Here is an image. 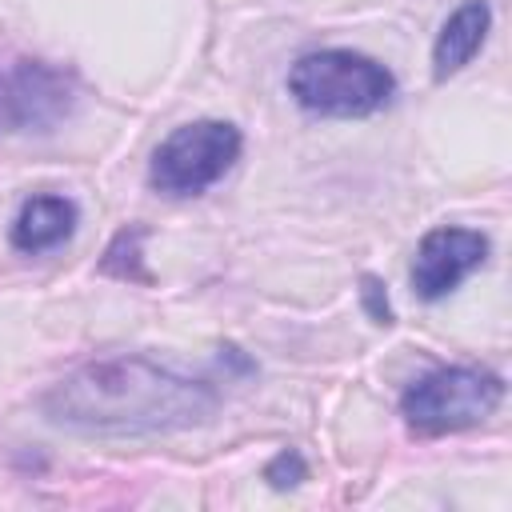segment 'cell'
<instances>
[{"label": "cell", "mask_w": 512, "mask_h": 512, "mask_svg": "<svg viewBox=\"0 0 512 512\" xmlns=\"http://www.w3.org/2000/svg\"><path fill=\"white\" fill-rule=\"evenodd\" d=\"M216 384L148 356L80 364L40 396L48 424L80 436H168L216 416Z\"/></svg>", "instance_id": "6da1fadb"}, {"label": "cell", "mask_w": 512, "mask_h": 512, "mask_svg": "<svg viewBox=\"0 0 512 512\" xmlns=\"http://www.w3.org/2000/svg\"><path fill=\"white\" fill-rule=\"evenodd\" d=\"M288 92L312 116L356 120L380 112L396 96V76L364 52L320 48L288 68Z\"/></svg>", "instance_id": "7a4b0ae2"}, {"label": "cell", "mask_w": 512, "mask_h": 512, "mask_svg": "<svg viewBox=\"0 0 512 512\" xmlns=\"http://www.w3.org/2000/svg\"><path fill=\"white\" fill-rule=\"evenodd\" d=\"M504 400V380L488 368H436L412 380L400 396V416L420 436H448L484 424Z\"/></svg>", "instance_id": "3957f363"}, {"label": "cell", "mask_w": 512, "mask_h": 512, "mask_svg": "<svg viewBox=\"0 0 512 512\" xmlns=\"http://www.w3.org/2000/svg\"><path fill=\"white\" fill-rule=\"evenodd\" d=\"M244 136L228 120H192L172 128L148 164V184L164 196H200L240 160Z\"/></svg>", "instance_id": "277c9868"}, {"label": "cell", "mask_w": 512, "mask_h": 512, "mask_svg": "<svg viewBox=\"0 0 512 512\" xmlns=\"http://www.w3.org/2000/svg\"><path fill=\"white\" fill-rule=\"evenodd\" d=\"M72 108L76 88L60 68L20 60L12 72H4V132H52L72 116Z\"/></svg>", "instance_id": "5b68a950"}, {"label": "cell", "mask_w": 512, "mask_h": 512, "mask_svg": "<svg viewBox=\"0 0 512 512\" xmlns=\"http://www.w3.org/2000/svg\"><path fill=\"white\" fill-rule=\"evenodd\" d=\"M488 260V236L476 228H432L412 256V292L420 300H444Z\"/></svg>", "instance_id": "8992f818"}, {"label": "cell", "mask_w": 512, "mask_h": 512, "mask_svg": "<svg viewBox=\"0 0 512 512\" xmlns=\"http://www.w3.org/2000/svg\"><path fill=\"white\" fill-rule=\"evenodd\" d=\"M76 224H80L76 200L56 196V192H40V196H28V200L16 208L12 228H8V240H12L16 252L40 256V252H52V248H60L64 240H72Z\"/></svg>", "instance_id": "52a82bcc"}, {"label": "cell", "mask_w": 512, "mask_h": 512, "mask_svg": "<svg viewBox=\"0 0 512 512\" xmlns=\"http://www.w3.org/2000/svg\"><path fill=\"white\" fill-rule=\"evenodd\" d=\"M488 28H492V8L488 0H464L436 32V44H432V76L436 80H448L456 76L488 40Z\"/></svg>", "instance_id": "ba28073f"}, {"label": "cell", "mask_w": 512, "mask_h": 512, "mask_svg": "<svg viewBox=\"0 0 512 512\" xmlns=\"http://www.w3.org/2000/svg\"><path fill=\"white\" fill-rule=\"evenodd\" d=\"M140 244H144V228H140V224L120 228V232L112 236L104 260H100V268H104L108 276H116V280H140V284H148L152 272L144 268V252H140Z\"/></svg>", "instance_id": "9c48e42d"}, {"label": "cell", "mask_w": 512, "mask_h": 512, "mask_svg": "<svg viewBox=\"0 0 512 512\" xmlns=\"http://www.w3.org/2000/svg\"><path fill=\"white\" fill-rule=\"evenodd\" d=\"M360 304H364V312H368L372 324H380V328L396 324V312L388 304V284L380 276H372V272L360 276Z\"/></svg>", "instance_id": "30bf717a"}, {"label": "cell", "mask_w": 512, "mask_h": 512, "mask_svg": "<svg viewBox=\"0 0 512 512\" xmlns=\"http://www.w3.org/2000/svg\"><path fill=\"white\" fill-rule=\"evenodd\" d=\"M264 480H268L272 488H296L300 480H308V464H304V456H300L296 448H280V452L268 460Z\"/></svg>", "instance_id": "8fae6325"}, {"label": "cell", "mask_w": 512, "mask_h": 512, "mask_svg": "<svg viewBox=\"0 0 512 512\" xmlns=\"http://www.w3.org/2000/svg\"><path fill=\"white\" fill-rule=\"evenodd\" d=\"M0 132H4V72H0Z\"/></svg>", "instance_id": "7c38bea8"}]
</instances>
